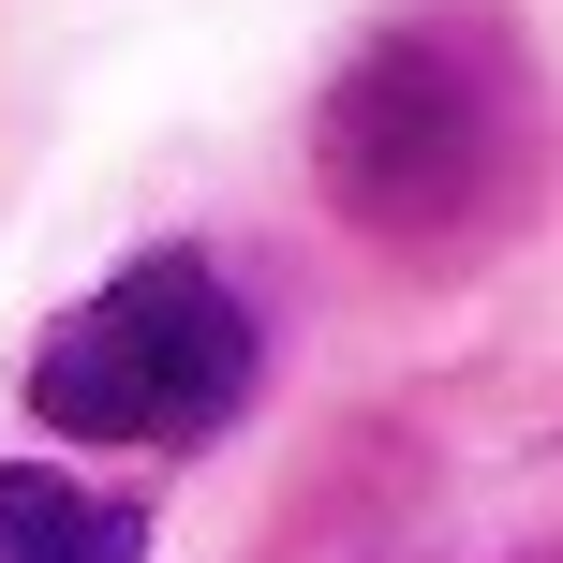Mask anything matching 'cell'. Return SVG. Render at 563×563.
Segmentation results:
<instances>
[{"label":"cell","instance_id":"6da1fadb","mask_svg":"<svg viewBox=\"0 0 563 563\" xmlns=\"http://www.w3.org/2000/svg\"><path fill=\"white\" fill-rule=\"evenodd\" d=\"M519 148H534V75L505 15H400L311 104V178L386 253H460L475 223H505Z\"/></svg>","mask_w":563,"mask_h":563},{"label":"cell","instance_id":"7a4b0ae2","mask_svg":"<svg viewBox=\"0 0 563 563\" xmlns=\"http://www.w3.org/2000/svg\"><path fill=\"white\" fill-rule=\"evenodd\" d=\"M253 400V311L208 253H134L30 341V416L59 445H208Z\"/></svg>","mask_w":563,"mask_h":563},{"label":"cell","instance_id":"3957f363","mask_svg":"<svg viewBox=\"0 0 563 563\" xmlns=\"http://www.w3.org/2000/svg\"><path fill=\"white\" fill-rule=\"evenodd\" d=\"M0 563H148V505L75 489L45 460H0Z\"/></svg>","mask_w":563,"mask_h":563}]
</instances>
